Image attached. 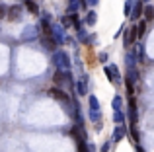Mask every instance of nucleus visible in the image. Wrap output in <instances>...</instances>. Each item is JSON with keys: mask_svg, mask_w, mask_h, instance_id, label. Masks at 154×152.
I'll return each mask as SVG.
<instances>
[{"mask_svg": "<svg viewBox=\"0 0 154 152\" xmlns=\"http://www.w3.org/2000/svg\"><path fill=\"white\" fill-rule=\"evenodd\" d=\"M49 33H51V37L55 39V43H64L66 41V33H64V27L60 26V23H51Z\"/></svg>", "mask_w": 154, "mask_h": 152, "instance_id": "7ed1b4c3", "label": "nucleus"}, {"mask_svg": "<svg viewBox=\"0 0 154 152\" xmlns=\"http://www.w3.org/2000/svg\"><path fill=\"white\" fill-rule=\"evenodd\" d=\"M22 14H23V6H20V4H12V6L8 8V18L14 20V22L22 18Z\"/></svg>", "mask_w": 154, "mask_h": 152, "instance_id": "423d86ee", "label": "nucleus"}, {"mask_svg": "<svg viewBox=\"0 0 154 152\" xmlns=\"http://www.w3.org/2000/svg\"><path fill=\"white\" fill-rule=\"evenodd\" d=\"M143 16H144V22H150V20L154 18V8L150 6V4H146V6H144Z\"/></svg>", "mask_w": 154, "mask_h": 152, "instance_id": "4468645a", "label": "nucleus"}, {"mask_svg": "<svg viewBox=\"0 0 154 152\" xmlns=\"http://www.w3.org/2000/svg\"><path fill=\"white\" fill-rule=\"evenodd\" d=\"M96 22H98V14H96L94 10H90L86 14V23L88 26H96Z\"/></svg>", "mask_w": 154, "mask_h": 152, "instance_id": "f3484780", "label": "nucleus"}, {"mask_svg": "<svg viewBox=\"0 0 154 152\" xmlns=\"http://www.w3.org/2000/svg\"><path fill=\"white\" fill-rule=\"evenodd\" d=\"M51 96H53V98L57 99V102H63V103H68V96L64 94V92L60 90V88H53V90H51Z\"/></svg>", "mask_w": 154, "mask_h": 152, "instance_id": "9d476101", "label": "nucleus"}, {"mask_svg": "<svg viewBox=\"0 0 154 152\" xmlns=\"http://www.w3.org/2000/svg\"><path fill=\"white\" fill-rule=\"evenodd\" d=\"M23 4H26V8L31 12V14H39V6L33 2V0H23Z\"/></svg>", "mask_w": 154, "mask_h": 152, "instance_id": "dca6fc26", "label": "nucleus"}, {"mask_svg": "<svg viewBox=\"0 0 154 152\" xmlns=\"http://www.w3.org/2000/svg\"><path fill=\"white\" fill-rule=\"evenodd\" d=\"M137 62H139V61H137L135 53H133V51H129V53H127V66H129V70H133V68H135V66H137Z\"/></svg>", "mask_w": 154, "mask_h": 152, "instance_id": "ddd939ff", "label": "nucleus"}, {"mask_svg": "<svg viewBox=\"0 0 154 152\" xmlns=\"http://www.w3.org/2000/svg\"><path fill=\"white\" fill-rule=\"evenodd\" d=\"M76 92L80 96H86L88 94V76H82V78L76 82Z\"/></svg>", "mask_w": 154, "mask_h": 152, "instance_id": "6e6552de", "label": "nucleus"}, {"mask_svg": "<svg viewBox=\"0 0 154 152\" xmlns=\"http://www.w3.org/2000/svg\"><path fill=\"white\" fill-rule=\"evenodd\" d=\"M53 65L57 66V70H70L72 62H70V57H68L64 51H55V55H53Z\"/></svg>", "mask_w": 154, "mask_h": 152, "instance_id": "f257e3e1", "label": "nucleus"}, {"mask_svg": "<svg viewBox=\"0 0 154 152\" xmlns=\"http://www.w3.org/2000/svg\"><path fill=\"white\" fill-rule=\"evenodd\" d=\"M143 10H144V4H143V0H137L135 4H133V10H131V14H129V18L131 20H139L140 16H143Z\"/></svg>", "mask_w": 154, "mask_h": 152, "instance_id": "39448f33", "label": "nucleus"}, {"mask_svg": "<svg viewBox=\"0 0 154 152\" xmlns=\"http://www.w3.org/2000/svg\"><path fill=\"white\" fill-rule=\"evenodd\" d=\"M103 72H105V76L109 78V82H111V84H121V72H119V68H117L115 65L103 66Z\"/></svg>", "mask_w": 154, "mask_h": 152, "instance_id": "20e7f679", "label": "nucleus"}, {"mask_svg": "<svg viewBox=\"0 0 154 152\" xmlns=\"http://www.w3.org/2000/svg\"><path fill=\"white\" fill-rule=\"evenodd\" d=\"M84 2H86L84 6H96V4H98L100 0H84Z\"/></svg>", "mask_w": 154, "mask_h": 152, "instance_id": "cd10ccee", "label": "nucleus"}, {"mask_svg": "<svg viewBox=\"0 0 154 152\" xmlns=\"http://www.w3.org/2000/svg\"><path fill=\"white\" fill-rule=\"evenodd\" d=\"M121 103H123V99H121V96H113L111 99V107L115 111H121Z\"/></svg>", "mask_w": 154, "mask_h": 152, "instance_id": "6ab92c4d", "label": "nucleus"}, {"mask_svg": "<svg viewBox=\"0 0 154 152\" xmlns=\"http://www.w3.org/2000/svg\"><path fill=\"white\" fill-rule=\"evenodd\" d=\"M137 105H135V102H131L129 103V121H131V125H137Z\"/></svg>", "mask_w": 154, "mask_h": 152, "instance_id": "f8f14e48", "label": "nucleus"}, {"mask_svg": "<svg viewBox=\"0 0 154 152\" xmlns=\"http://www.w3.org/2000/svg\"><path fill=\"white\" fill-rule=\"evenodd\" d=\"M107 57H109L107 53H100V61H102V62H105V61H107Z\"/></svg>", "mask_w": 154, "mask_h": 152, "instance_id": "c756f323", "label": "nucleus"}, {"mask_svg": "<svg viewBox=\"0 0 154 152\" xmlns=\"http://www.w3.org/2000/svg\"><path fill=\"white\" fill-rule=\"evenodd\" d=\"M70 23L76 27V29H80V18L76 14H70Z\"/></svg>", "mask_w": 154, "mask_h": 152, "instance_id": "4be33fe9", "label": "nucleus"}, {"mask_svg": "<svg viewBox=\"0 0 154 152\" xmlns=\"http://www.w3.org/2000/svg\"><path fill=\"white\" fill-rule=\"evenodd\" d=\"M41 43H43V47L45 49H49V51H55L57 49V43H55V39L51 37V33H45L41 37Z\"/></svg>", "mask_w": 154, "mask_h": 152, "instance_id": "1a4fd4ad", "label": "nucleus"}, {"mask_svg": "<svg viewBox=\"0 0 154 152\" xmlns=\"http://www.w3.org/2000/svg\"><path fill=\"white\" fill-rule=\"evenodd\" d=\"M144 29H146V22H140L139 26H137V37H143Z\"/></svg>", "mask_w": 154, "mask_h": 152, "instance_id": "412c9836", "label": "nucleus"}, {"mask_svg": "<svg viewBox=\"0 0 154 152\" xmlns=\"http://www.w3.org/2000/svg\"><path fill=\"white\" fill-rule=\"evenodd\" d=\"M143 2H148V0H143Z\"/></svg>", "mask_w": 154, "mask_h": 152, "instance_id": "7c9ffc66", "label": "nucleus"}, {"mask_svg": "<svg viewBox=\"0 0 154 152\" xmlns=\"http://www.w3.org/2000/svg\"><path fill=\"white\" fill-rule=\"evenodd\" d=\"M133 4H135V2H133V0H127V2H125V14H131V10H133Z\"/></svg>", "mask_w": 154, "mask_h": 152, "instance_id": "a878e982", "label": "nucleus"}, {"mask_svg": "<svg viewBox=\"0 0 154 152\" xmlns=\"http://www.w3.org/2000/svg\"><path fill=\"white\" fill-rule=\"evenodd\" d=\"M125 135H127V127H125V125H117L115 131H113V141H115V142L121 141Z\"/></svg>", "mask_w": 154, "mask_h": 152, "instance_id": "9b49d317", "label": "nucleus"}, {"mask_svg": "<svg viewBox=\"0 0 154 152\" xmlns=\"http://www.w3.org/2000/svg\"><path fill=\"white\" fill-rule=\"evenodd\" d=\"M109 148H111V144H109V142H103V144H102V152H107Z\"/></svg>", "mask_w": 154, "mask_h": 152, "instance_id": "c85d7f7f", "label": "nucleus"}, {"mask_svg": "<svg viewBox=\"0 0 154 152\" xmlns=\"http://www.w3.org/2000/svg\"><path fill=\"white\" fill-rule=\"evenodd\" d=\"M6 14H8V8H6V4H2V2H0V18H4Z\"/></svg>", "mask_w": 154, "mask_h": 152, "instance_id": "bb28decb", "label": "nucleus"}, {"mask_svg": "<svg viewBox=\"0 0 154 152\" xmlns=\"http://www.w3.org/2000/svg\"><path fill=\"white\" fill-rule=\"evenodd\" d=\"M90 121H94V123H100V111H94V109H90Z\"/></svg>", "mask_w": 154, "mask_h": 152, "instance_id": "b1692460", "label": "nucleus"}, {"mask_svg": "<svg viewBox=\"0 0 154 152\" xmlns=\"http://www.w3.org/2000/svg\"><path fill=\"white\" fill-rule=\"evenodd\" d=\"M53 82H55L57 86H64V84H68V86H70V90L74 92V82H72L70 70H57L55 76H53Z\"/></svg>", "mask_w": 154, "mask_h": 152, "instance_id": "f03ea898", "label": "nucleus"}, {"mask_svg": "<svg viewBox=\"0 0 154 152\" xmlns=\"http://www.w3.org/2000/svg\"><path fill=\"white\" fill-rule=\"evenodd\" d=\"M88 103H90V109L100 111V102H98V98H96V96L90 94V98H88Z\"/></svg>", "mask_w": 154, "mask_h": 152, "instance_id": "a211bd4d", "label": "nucleus"}, {"mask_svg": "<svg viewBox=\"0 0 154 152\" xmlns=\"http://www.w3.org/2000/svg\"><path fill=\"white\" fill-rule=\"evenodd\" d=\"M133 53H135L137 61H143V59H144V49H143V45H140V43H137V45L133 47Z\"/></svg>", "mask_w": 154, "mask_h": 152, "instance_id": "2eb2a0df", "label": "nucleus"}, {"mask_svg": "<svg viewBox=\"0 0 154 152\" xmlns=\"http://www.w3.org/2000/svg\"><path fill=\"white\" fill-rule=\"evenodd\" d=\"M35 37H37V27L35 26H26L23 27V31H22L23 41H31V39H35Z\"/></svg>", "mask_w": 154, "mask_h": 152, "instance_id": "0eeeda50", "label": "nucleus"}, {"mask_svg": "<svg viewBox=\"0 0 154 152\" xmlns=\"http://www.w3.org/2000/svg\"><path fill=\"white\" fill-rule=\"evenodd\" d=\"M60 26H63V27L72 26V23H70V16H64V18H60Z\"/></svg>", "mask_w": 154, "mask_h": 152, "instance_id": "393cba45", "label": "nucleus"}, {"mask_svg": "<svg viewBox=\"0 0 154 152\" xmlns=\"http://www.w3.org/2000/svg\"><path fill=\"white\" fill-rule=\"evenodd\" d=\"M78 39H80V41H82V43H90V39L86 37V31H84L82 27H80V29H78Z\"/></svg>", "mask_w": 154, "mask_h": 152, "instance_id": "5701e85b", "label": "nucleus"}, {"mask_svg": "<svg viewBox=\"0 0 154 152\" xmlns=\"http://www.w3.org/2000/svg\"><path fill=\"white\" fill-rule=\"evenodd\" d=\"M113 121H115L117 125H123L125 123V113L123 111H115V113H113Z\"/></svg>", "mask_w": 154, "mask_h": 152, "instance_id": "aec40b11", "label": "nucleus"}]
</instances>
